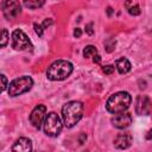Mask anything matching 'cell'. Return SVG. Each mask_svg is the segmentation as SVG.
Returning <instances> with one entry per match:
<instances>
[{
	"label": "cell",
	"instance_id": "18",
	"mask_svg": "<svg viewBox=\"0 0 152 152\" xmlns=\"http://www.w3.org/2000/svg\"><path fill=\"white\" fill-rule=\"evenodd\" d=\"M127 11H128V13H129L131 15H139L140 12H141L138 4H137V5H133V6H131V7H128Z\"/></svg>",
	"mask_w": 152,
	"mask_h": 152
},
{
	"label": "cell",
	"instance_id": "2",
	"mask_svg": "<svg viewBox=\"0 0 152 152\" xmlns=\"http://www.w3.org/2000/svg\"><path fill=\"white\" fill-rule=\"evenodd\" d=\"M72 70L74 66L69 61L58 59L50 64L46 70V77L50 81H63L71 75Z\"/></svg>",
	"mask_w": 152,
	"mask_h": 152
},
{
	"label": "cell",
	"instance_id": "11",
	"mask_svg": "<svg viewBox=\"0 0 152 152\" xmlns=\"http://www.w3.org/2000/svg\"><path fill=\"white\" fill-rule=\"evenodd\" d=\"M133 142V137L129 132H125V133H119L115 139H114V146L119 150H125L128 148Z\"/></svg>",
	"mask_w": 152,
	"mask_h": 152
},
{
	"label": "cell",
	"instance_id": "23",
	"mask_svg": "<svg viewBox=\"0 0 152 152\" xmlns=\"http://www.w3.org/2000/svg\"><path fill=\"white\" fill-rule=\"evenodd\" d=\"M133 5H137V0H126V1H125L126 8H128V7L133 6Z\"/></svg>",
	"mask_w": 152,
	"mask_h": 152
},
{
	"label": "cell",
	"instance_id": "8",
	"mask_svg": "<svg viewBox=\"0 0 152 152\" xmlns=\"http://www.w3.org/2000/svg\"><path fill=\"white\" fill-rule=\"evenodd\" d=\"M45 115H46V107L44 104H38L33 108V110L31 112L30 114V122L31 125L39 129L43 125V121L45 119Z\"/></svg>",
	"mask_w": 152,
	"mask_h": 152
},
{
	"label": "cell",
	"instance_id": "1",
	"mask_svg": "<svg viewBox=\"0 0 152 152\" xmlns=\"http://www.w3.org/2000/svg\"><path fill=\"white\" fill-rule=\"evenodd\" d=\"M83 103L81 101H69L62 108V119L65 127H74L83 116Z\"/></svg>",
	"mask_w": 152,
	"mask_h": 152
},
{
	"label": "cell",
	"instance_id": "6",
	"mask_svg": "<svg viewBox=\"0 0 152 152\" xmlns=\"http://www.w3.org/2000/svg\"><path fill=\"white\" fill-rule=\"evenodd\" d=\"M12 48L17 51H28L32 50L33 46L27 34L18 28L12 32Z\"/></svg>",
	"mask_w": 152,
	"mask_h": 152
},
{
	"label": "cell",
	"instance_id": "3",
	"mask_svg": "<svg viewBox=\"0 0 152 152\" xmlns=\"http://www.w3.org/2000/svg\"><path fill=\"white\" fill-rule=\"evenodd\" d=\"M131 102L132 97L127 91H118L108 97L106 102V109L112 114L121 113L128 109Z\"/></svg>",
	"mask_w": 152,
	"mask_h": 152
},
{
	"label": "cell",
	"instance_id": "26",
	"mask_svg": "<svg viewBox=\"0 0 152 152\" xmlns=\"http://www.w3.org/2000/svg\"><path fill=\"white\" fill-rule=\"evenodd\" d=\"M84 139H87V135H86V134H82L81 138H80V142L83 144V140H84Z\"/></svg>",
	"mask_w": 152,
	"mask_h": 152
},
{
	"label": "cell",
	"instance_id": "9",
	"mask_svg": "<svg viewBox=\"0 0 152 152\" xmlns=\"http://www.w3.org/2000/svg\"><path fill=\"white\" fill-rule=\"evenodd\" d=\"M110 122L115 128L124 129V128H127L132 124V115L126 110L121 113H116L110 119Z\"/></svg>",
	"mask_w": 152,
	"mask_h": 152
},
{
	"label": "cell",
	"instance_id": "12",
	"mask_svg": "<svg viewBox=\"0 0 152 152\" xmlns=\"http://www.w3.org/2000/svg\"><path fill=\"white\" fill-rule=\"evenodd\" d=\"M32 150V141L28 138H19L14 145L12 146V151H23V152H28Z\"/></svg>",
	"mask_w": 152,
	"mask_h": 152
},
{
	"label": "cell",
	"instance_id": "17",
	"mask_svg": "<svg viewBox=\"0 0 152 152\" xmlns=\"http://www.w3.org/2000/svg\"><path fill=\"white\" fill-rule=\"evenodd\" d=\"M8 87V81H7V77L4 75V74H0V94Z\"/></svg>",
	"mask_w": 152,
	"mask_h": 152
},
{
	"label": "cell",
	"instance_id": "13",
	"mask_svg": "<svg viewBox=\"0 0 152 152\" xmlns=\"http://www.w3.org/2000/svg\"><path fill=\"white\" fill-rule=\"evenodd\" d=\"M115 68L118 69V71H119L120 74H127V72L131 70L132 65H131V62H129L127 58L121 57V58H119V59L116 61Z\"/></svg>",
	"mask_w": 152,
	"mask_h": 152
},
{
	"label": "cell",
	"instance_id": "4",
	"mask_svg": "<svg viewBox=\"0 0 152 152\" xmlns=\"http://www.w3.org/2000/svg\"><path fill=\"white\" fill-rule=\"evenodd\" d=\"M43 128H44V133L48 137L51 138L58 137L63 128V121L61 120L58 114H56L55 112H50L49 114L45 115V119L43 121Z\"/></svg>",
	"mask_w": 152,
	"mask_h": 152
},
{
	"label": "cell",
	"instance_id": "25",
	"mask_svg": "<svg viewBox=\"0 0 152 152\" xmlns=\"http://www.w3.org/2000/svg\"><path fill=\"white\" fill-rule=\"evenodd\" d=\"M100 61H101V57H100L99 53H96L95 56H93V62L94 63H100Z\"/></svg>",
	"mask_w": 152,
	"mask_h": 152
},
{
	"label": "cell",
	"instance_id": "21",
	"mask_svg": "<svg viewBox=\"0 0 152 152\" xmlns=\"http://www.w3.org/2000/svg\"><path fill=\"white\" fill-rule=\"evenodd\" d=\"M51 24H52V19L48 18V19H45V20H44V23L42 24V26H43V28L45 30V28H48V27H49Z\"/></svg>",
	"mask_w": 152,
	"mask_h": 152
},
{
	"label": "cell",
	"instance_id": "19",
	"mask_svg": "<svg viewBox=\"0 0 152 152\" xmlns=\"http://www.w3.org/2000/svg\"><path fill=\"white\" fill-rule=\"evenodd\" d=\"M33 27H34V32H36L39 37H42L43 33H44V28H43L42 24H37V23H34V24H33Z\"/></svg>",
	"mask_w": 152,
	"mask_h": 152
},
{
	"label": "cell",
	"instance_id": "27",
	"mask_svg": "<svg viewBox=\"0 0 152 152\" xmlns=\"http://www.w3.org/2000/svg\"><path fill=\"white\" fill-rule=\"evenodd\" d=\"M107 13H108V15H110V14L113 13V8H112V7H108V8H107Z\"/></svg>",
	"mask_w": 152,
	"mask_h": 152
},
{
	"label": "cell",
	"instance_id": "16",
	"mask_svg": "<svg viewBox=\"0 0 152 152\" xmlns=\"http://www.w3.org/2000/svg\"><path fill=\"white\" fill-rule=\"evenodd\" d=\"M96 53H97V50L94 45H87L83 49V57H86V58H90V57L95 56Z\"/></svg>",
	"mask_w": 152,
	"mask_h": 152
},
{
	"label": "cell",
	"instance_id": "20",
	"mask_svg": "<svg viewBox=\"0 0 152 152\" xmlns=\"http://www.w3.org/2000/svg\"><path fill=\"white\" fill-rule=\"evenodd\" d=\"M114 69H115V66H114V65H110V64L102 66V71H103L106 75H112V74L114 72Z\"/></svg>",
	"mask_w": 152,
	"mask_h": 152
},
{
	"label": "cell",
	"instance_id": "22",
	"mask_svg": "<svg viewBox=\"0 0 152 152\" xmlns=\"http://www.w3.org/2000/svg\"><path fill=\"white\" fill-rule=\"evenodd\" d=\"M86 32L88 34H93L94 33V30H93V23H89L88 25H86Z\"/></svg>",
	"mask_w": 152,
	"mask_h": 152
},
{
	"label": "cell",
	"instance_id": "15",
	"mask_svg": "<svg viewBox=\"0 0 152 152\" xmlns=\"http://www.w3.org/2000/svg\"><path fill=\"white\" fill-rule=\"evenodd\" d=\"M8 38H10L8 31L6 28H0V49L7 45Z\"/></svg>",
	"mask_w": 152,
	"mask_h": 152
},
{
	"label": "cell",
	"instance_id": "7",
	"mask_svg": "<svg viewBox=\"0 0 152 152\" xmlns=\"http://www.w3.org/2000/svg\"><path fill=\"white\" fill-rule=\"evenodd\" d=\"M0 7L4 17L7 20H13L21 13V6L19 0H2Z\"/></svg>",
	"mask_w": 152,
	"mask_h": 152
},
{
	"label": "cell",
	"instance_id": "5",
	"mask_svg": "<svg viewBox=\"0 0 152 152\" xmlns=\"http://www.w3.org/2000/svg\"><path fill=\"white\" fill-rule=\"evenodd\" d=\"M33 86V80L30 76H20L14 78L8 86V95L10 96H19L26 91H28Z\"/></svg>",
	"mask_w": 152,
	"mask_h": 152
},
{
	"label": "cell",
	"instance_id": "10",
	"mask_svg": "<svg viewBox=\"0 0 152 152\" xmlns=\"http://www.w3.org/2000/svg\"><path fill=\"white\" fill-rule=\"evenodd\" d=\"M135 112L140 115H148L151 113V101L150 97L146 95H140L137 99Z\"/></svg>",
	"mask_w": 152,
	"mask_h": 152
},
{
	"label": "cell",
	"instance_id": "24",
	"mask_svg": "<svg viewBox=\"0 0 152 152\" xmlns=\"http://www.w3.org/2000/svg\"><path fill=\"white\" fill-rule=\"evenodd\" d=\"M81 34H82L81 28H80V27H76V28L74 30V37H75V38H80V37H81Z\"/></svg>",
	"mask_w": 152,
	"mask_h": 152
},
{
	"label": "cell",
	"instance_id": "14",
	"mask_svg": "<svg viewBox=\"0 0 152 152\" xmlns=\"http://www.w3.org/2000/svg\"><path fill=\"white\" fill-rule=\"evenodd\" d=\"M25 7L27 8H39L45 4V0H23Z\"/></svg>",
	"mask_w": 152,
	"mask_h": 152
}]
</instances>
